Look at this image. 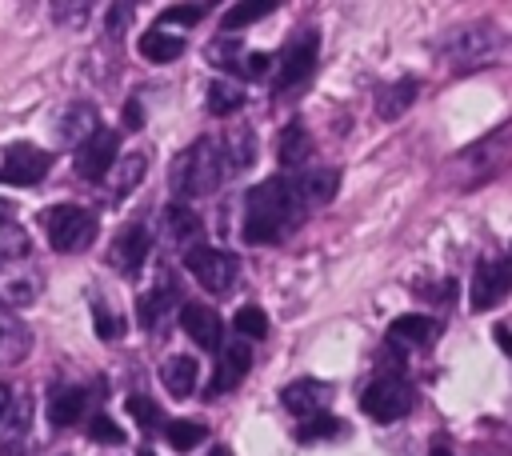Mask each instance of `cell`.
<instances>
[{
	"label": "cell",
	"mask_w": 512,
	"mask_h": 456,
	"mask_svg": "<svg viewBox=\"0 0 512 456\" xmlns=\"http://www.w3.org/2000/svg\"><path fill=\"white\" fill-rule=\"evenodd\" d=\"M304 216V204L292 180H264L244 196V240L248 244H276L284 240Z\"/></svg>",
	"instance_id": "cell-1"
},
{
	"label": "cell",
	"mask_w": 512,
	"mask_h": 456,
	"mask_svg": "<svg viewBox=\"0 0 512 456\" xmlns=\"http://www.w3.org/2000/svg\"><path fill=\"white\" fill-rule=\"evenodd\" d=\"M224 156H220V144L216 140H196L192 148H184L172 168H168V180H172V192L180 196H208L220 188L224 180Z\"/></svg>",
	"instance_id": "cell-2"
},
{
	"label": "cell",
	"mask_w": 512,
	"mask_h": 456,
	"mask_svg": "<svg viewBox=\"0 0 512 456\" xmlns=\"http://www.w3.org/2000/svg\"><path fill=\"white\" fill-rule=\"evenodd\" d=\"M40 228L48 232V244L56 252H84L96 240V216L80 204H52L40 212Z\"/></svg>",
	"instance_id": "cell-3"
},
{
	"label": "cell",
	"mask_w": 512,
	"mask_h": 456,
	"mask_svg": "<svg viewBox=\"0 0 512 456\" xmlns=\"http://www.w3.org/2000/svg\"><path fill=\"white\" fill-rule=\"evenodd\" d=\"M184 268H188V272L196 276V284H200V288H208L212 296H224V292L236 284V276H240L236 256H232V252H220V248H208V244L188 248Z\"/></svg>",
	"instance_id": "cell-4"
},
{
	"label": "cell",
	"mask_w": 512,
	"mask_h": 456,
	"mask_svg": "<svg viewBox=\"0 0 512 456\" xmlns=\"http://www.w3.org/2000/svg\"><path fill=\"white\" fill-rule=\"evenodd\" d=\"M512 288V260L508 256H488L476 264L472 272V288H468V304L472 312H488L496 308Z\"/></svg>",
	"instance_id": "cell-5"
},
{
	"label": "cell",
	"mask_w": 512,
	"mask_h": 456,
	"mask_svg": "<svg viewBox=\"0 0 512 456\" xmlns=\"http://www.w3.org/2000/svg\"><path fill=\"white\" fill-rule=\"evenodd\" d=\"M48 164H52V156H48L44 148H36V144H28V140H16V144L4 148L0 180H4V184H20V188H28V184H40V180H44Z\"/></svg>",
	"instance_id": "cell-6"
},
{
	"label": "cell",
	"mask_w": 512,
	"mask_h": 456,
	"mask_svg": "<svg viewBox=\"0 0 512 456\" xmlns=\"http://www.w3.org/2000/svg\"><path fill=\"white\" fill-rule=\"evenodd\" d=\"M360 408H364V416H372L380 424H392V420H400L412 408V388L400 384V380H392V376H384V380H376V384L364 388Z\"/></svg>",
	"instance_id": "cell-7"
},
{
	"label": "cell",
	"mask_w": 512,
	"mask_h": 456,
	"mask_svg": "<svg viewBox=\"0 0 512 456\" xmlns=\"http://www.w3.org/2000/svg\"><path fill=\"white\" fill-rule=\"evenodd\" d=\"M116 148H120V136L108 132V128H96L84 144H76V176L80 180H104L108 168L116 164Z\"/></svg>",
	"instance_id": "cell-8"
},
{
	"label": "cell",
	"mask_w": 512,
	"mask_h": 456,
	"mask_svg": "<svg viewBox=\"0 0 512 456\" xmlns=\"http://www.w3.org/2000/svg\"><path fill=\"white\" fill-rule=\"evenodd\" d=\"M316 64V32H300L284 52H280V72H276V88H296Z\"/></svg>",
	"instance_id": "cell-9"
},
{
	"label": "cell",
	"mask_w": 512,
	"mask_h": 456,
	"mask_svg": "<svg viewBox=\"0 0 512 456\" xmlns=\"http://www.w3.org/2000/svg\"><path fill=\"white\" fill-rule=\"evenodd\" d=\"M148 252H152L148 228H144V224H128V228L116 232L112 252H108V264H116L120 272H136V268L148 260Z\"/></svg>",
	"instance_id": "cell-10"
},
{
	"label": "cell",
	"mask_w": 512,
	"mask_h": 456,
	"mask_svg": "<svg viewBox=\"0 0 512 456\" xmlns=\"http://www.w3.org/2000/svg\"><path fill=\"white\" fill-rule=\"evenodd\" d=\"M492 52V32L488 24H468V28H456L448 40H444V56L456 60V64H476Z\"/></svg>",
	"instance_id": "cell-11"
},
{
	"label": "cell",
	"mask_w": 512,
	"mask_h": 456,
	"mask_svg": "<svg viewBox=\"0 0 512 456\" xmlns=\"http://www.w3.org/2000/svg\"><path fill=\"white\" fill-rule=\"evenodd\" d=\"M180 328H184L200 348H208V352L224 348V340H220L224 324H220V316H216L208 304H184V308H180Z\"/></svg>",
	"instance_id": "cell-12"
},
{
	"label": "cell",
	"mask_w": 512,
	"mask_h": 456,
	"mask_svg": "<svg viewBox=\"0 0 512 456\" xmlns=\"http://www.w3.org/2000/svg\"><path fill=\"white\" fill-rule=\"evenodd\" d=\"M28 348H32V332H28L12 312H4V308H0V368H8V364H16V360H24V356H28Z\"/></svg>",
	"instance_id": "cell-13"
},
{
	"label": "cell",
	"mask_w": 512,
	"mask_h": 456,
	"mask_svg": "<svg viewBox=\"0 0 512 456\" xmlns=\"http://www.w3.org/2000/svg\"><path fill=\"white\" fill-rule=\"evenodd\" d=\"M248 364H252V348H248L244 340L224 344V348H220V376L212 380V388H208V392H224V388H232V384L248 372Z\"/></svg>",
	"instance_id": "cell-14"
},
{
	"label": "cell",
	"mask_w": 512,
	"mask_h": 456,
	"mask_svg": "<svg viewBox=\"0 0 512 456\" xmlns=\"http://www.w3.org/2000/svg\"><path fill=\"white\" fill-rule=\"evenodd\" d=\"M172 304H176V288H172V280H160L152 292H144V296L136 300V320H140V328H156V324L168 316Z\"/></svg>",
	"instance_id": "cell-15"
},
{
	"label": "cell",
	"mask_w": 512,
	"mask_h": 456,
	"mask_svg": "<svg viewBox=\"0 0 512 456\" xmlns=\"http://www.w3.org/2000/svg\"><path fill=\"white\" fill-rule=\"evenodd\" d=\"M224 144H228V148H220V156H224V168H228V172L252 164V156H256V136H252L248 124H232V128L224 132Z\"/></svg>",
	"instance_id": "cell-16"
},
{
	"label": "cell",
	"mask_w": 512,
	"mask_h": 456,
	"mask_svg": "<svg viewBox=\"0 0 512 456\" xmlns=\"http://www.w3.org/2000/svg\"><path fill=\"white\" fill-rule=\"evenodd\" d=\"M144 172H148V156L144 152H132V156H124V160H116L112 168H108V188H112V196H128L140 180H144Z\"/></svg>",
	"instance_id": "cell-17"
},
{
	"label": "cell",
	"mask_w": 512,
	"mask_h": 456,
	"mask_svg": "<svg viewBox=\"0 0 512 456\" xmlns=\"http://www.w3.org/2000/svg\"><path fill=\"white\" fill-rule=\"evenodd\" d=\"M336 184H340V176H336L332 168H316V172H308V176L292 180V188H296L300 204H328V200L336 196Z\"/></svg>",
	"instance_id": "cell-18"
},
{
	"label": "cell",
	"mask_w": 512,
	"mask_h": 456,
	"mask_svg": "<svg viewBox=\"0 0 512 456\" xmlns=\"http://www.w3.org/2000/svg\"><path fill=\"white\" fill-rule=\"evenodd\" d=\"M280 400H284V408L296 412V416H316L320 404H324V384H316V380H296V384H288V388L280 392Z\"/></svg>",
	"instance_id": "cell-19"
},
{
	"label": "cell",
	"mask_w": 512,
	"mask_h": 456,
	"mask_svg": "<svg viewBox=\"0 0 512 456\" xmlns=\"http://www.w3.org/2000/svg\"><path fill=\"white\" fill-rule=\"evenodd\" d=\"M436 336V324L428 320V316H400V320H392L388 324V344H428Z\"/></svg>",
	"instance_id": "cell-20"
},
{
	"label": "cell",
	"mask_w": 512,
	"mask_h": 456,
	"mask_svg": "<svg viewBox=\"0 0 512 456\" xmlns=\"http://www.w3.org/2000/svg\"><path fill=\"white\" fill-rule=\"evenodd\" d=\"M160 380L172 396H188L196 388V360L192 356H168L160 364Z\"/></svg>",
	"instance_id": "cell-21"
},
{
	"label": "cell",
	"mask_w": 512,
	"mask_h": 456,
	"mask_svg": "<svg viewBox=\"0 0 512 456\" xmlns=\"http://www.w3.org/2000/svg\"><path fill=\"white\" fill-rule=\"evenodd\" d=\"M312 156V136L304 132V124H288L280 132V164L284 168H300Z\"/></svg>",
	"instance_id": "cell-22"
},
{
	"label": "cell",
	"mask_w": 512,
	"mask_h": 456,
	"mask_svg": "<svg viewBox=\"0 0 512 456\" xmlns=\"http://www.w3.org/2000/svg\"><path fill=\"white\" fill-rule=\"evenodd\" d=\"M80 412H84V392H80V388H60V392L48 400V420H52L56 428L76 424Z\"/></svg>",
	"instance_id": "cell-23"
},
{
	"label": "cell",
	"mask_w": 512,
	"mask_h": 456,
	"mask_svg": "<svg viewBox=\"0 0 512 456\" xmlns=\"http://www.w3.org/2000/svg\"><path fill=\"white\" fill-rule=\"evenodd\" d=\"M140 52H144V60H152V64H168V60H176V56L184 52V40L156 28V32H144V36H140Z\"/></svg>",
	"instance_id": "cell-24"
},
{
	"label": "cell",
	"mask_w": 512,
	"mask_h": 456,
	"mask_svg": "<svg viewBox=\"0 0 512 456\" xmlns=\"http://www.w3.org/2000/svg\"><path fill=\"white\" fill-rule=\"evenodd\" d=\"M164 228H168L172 240H192V236H200L204 220H200V212H192L188 204H168V208H164Z\"/></svg>",
	"instance_id": "cell-25"
},
{
	"label": "cell",
	"mask_w": 512,
	"mask_h": 456,
	"mask_svg": "<svg viewBox=\"0 0 512 456\" xmlns=\"http://www.w3.org/2000/svg\"><path fill=\"white\" fill-rule=\"evenodd\" d=\"M340 432H344V424H340L336 416L316 412V416H304V424L296 428V440H300V444H316V440H332V436H340Z\"/></svg>",
	"instance_id": "cell-26"
},
{
	"label": "cell",
	"mask_w": 512,
	"mask_h": 456,
	"mask_svg": "<svg viewBox=\"0 0 512 456\" xmlns=\"http://www.w3.org/2000/svg\"><path fill=\"white\" fill-rule=\"evenodd\" d=\"M412 96H416V84H412V80H396V84H388V88L380 92L376 108H380L384 120H392V116H400V112L412 104Z\"/></svg>",
	"instance_id": "cell-27"
},
{
	"label": "cell",
	"mask_w": 512,
	"mask_h": 456,
	"mask_svg": "<svg viewBox=\"0 0 512 456\" xmlns=\"http://www.w3.org/2000/svg\"><path fill=\"white\" fill-rule=\"evenodd\" d=\"M36 276H0V300L4 304H16V308H24V304H32L36 300Z\"/></svg>",
	"instance_id": "cell-28"
},
{
	"label": "cell",
	"mask_w": 512,
	"mask_h": 456,
	"mask_svg": "<svg viewBox=\"0 0 512 456\" xmlns=\"http://www.w3.org/2000/svg\"><path fill=\"white\" fill-rule=\"evenodd\" d=\"M204 436H208V432H204V424H196V420H172V424H164V440H168L176 452H192Z\"/></svg>",
	"instance_id": "cell-29"
},
{
	"label": "cell",
	"mask_w": 512,
	"mask_h": 456,
	"mask_svg": "<svg viewBox=\"0 0 512 456\" xmlns=\"http://www.w3.org/2000/svg\"><path fill=\"white\" fill-rule=\"evenodd\" d=\"M244 108V88L240 84H212L208 88V112L212 116H228Z\"/></svg>",
	"instance_id": "cell-30"
},
{
	"label": "cell",
	"mask_w": 512,
	"mask_h": 456,
	"mask_svg": "<svg viewBox=\"0 0 512 456\" xmlns=\"http://www.w3.org/2000/svg\"><path fill=\"white\" fill-rule=\"evenodd\" d=\"M92 132H96V112H92L88 104L68 108V124H60V136L72 140V144H84Z\"/></svg>",
	"instance_id": "cell-31"
},
{
	"label": "cell",
	"mask_w": 512,
	"mask_h": 456,
	"mask_svg": "<svg viewBox=\"0 0 512 456\" xmlns=\"http://www.w3.org/2000/svg\"><path fill=\"white\" fill-rule=\"evenodd\" d=\"M272 8H276L272 0H244V4H236V8L224 12V28H228V32H232V28H244V24L260 20V16H268Z\"/></svg>",
	"instance_id": "cell-32"
},
{
	"label": "cell",
	"mask_w": 512,
	"mask_h": 456,
	"mask_svg": "<svg viewBox=\"0 0 512 456\" xmlns=\"http://www.w3.org/2000/svg\"><path fill=\"white\" fill-rule=\"evenodd\" d=\"M236 332L248 336V340H264V336H268V316H264L256 304H248V308L236 312Z\"/></svg>",
	"instance_id": "cell-33"
},
{
	"label": "cell",
	"mask_w": 512,
	"mask_h": 456,
	"mask_svg": "<svg viewBox=\"0 0 512 456\" xmlns=\"http://www.w3.org/2000/svg\"><path fill=\"white\" fill-rule=\"evenodd\" d=\"M128 412L136 416V424H140V428H164L160 408H156L148 396H140V392H132V396H128Z\"/></svg>",
	"instance_id": "cell-34"
},
{
	"label": "cell",
	"mask_w": 512,
	"mask_h": 456,
	"mask_svg": "<svg viewBox=\"0 0 512 456\" xmlns=\"http://www.w3.org/2000/svg\"><path fill=\"white\" fill-rule=\"evenodd\" d=\"M20 256H28V236L12 224L0 228V260H20Z\"/></svg>",
	"instance_id": "cell-35"
},
{
	"label": "cell",
	"mask_w": 512,
	"mask_h": 456,
	"mask_svg": "<svg viewBox=\"0 0 512 456\" xmlns=\"http://www.w3.org/2000/svg\"><path fill=\"white\" fill-rule=\"evenodd\" d=\"M160 20H176V24H200L204 20V4H172L160 12Z\"/></svg>",
	"instance_id": "cell-36"
},
{
	"label": "cell",
	"mask_w": 512,
	"mask_h": 456,
	"mask_svg": "<svg viewBox=\"0 0 512 456\" xmlns=\"http://www.w3.org/2000/svg\"><path fill=\"white\" fill-rule=\"evenodd\" d=\"M208 60H212V64H220V68H232V72H240V68H244V52H240V48H232V44H224V40L208 52Z\"/></svg>",
	"instance_id": "cell-37"
},
{
	"label": "cell",
	"mask_w": 512,
	"mask_h": 456,
	"mask_svg": "<svg viewBox=\"0 0 512 456\" xmlns=\"http://www.w3.org/2000/svg\"><path fill=\"white\" fill-rule=\"evenodd\" d=\"M88 432H92V440H96V444H124V432H120L108 416H96Z\"/></svg>",
	"instance_id": "cell-38"
},
{
	"label": "cell",
	"mask_w": 512,
	"mask_h": 456,
	"mask_svg": "<svg viewBox=\"0 0 512 456\" xmlns=\"http://www.w3.org/2000/svg\"><path fill=\"white\" fill-rule=\"evenodd\" d=\"M96 332H100L104 340H120V332H124V324H120L116 316H108L104 308H96Z\"/></svg>",
	"instance_id": "cell-39"
},
{
	"label": "cell",
	"mask_w": 512,
	"mask_h": 456,
	"mask_svg": "<svg viewBox=\"0 0 512 456\" xmlns=\"http://www.w3.org/2000/svg\"><path fill=\"white\" fill-rule=\"evenodd\" d=\"M268 64H272V60H268V52H248V56H244L240 76H264V72H268Z\"/></svg>",
	"instance_id": "cell-40"
},
{
	"label": "cell",
	"mask_w": 512,
	"mask_h": 456,
	"mask_svg": "<svg viewBox=\"0 0 512 456\" xmlns=\"http://www.w3.org/2000/svg\"><path fill=\"white\" fill-rule=\"evenodd\" d=\"M128 16H132V4H116V8H108V32L120 36L124 24H128Z\"/></svg>",
	"instance_id": "cell-41"
},
{
	"label": "cell",
	"mask_w": 512,
	"mask_h": 456,
	"mask_svg": "<svg viewBox=\"0 0 512 456\" xmlns=\"http://www.w3.org/2000/svg\"><path fill=\"white\" fill-rule=\"evenodd\" d=\"M492 336H496V344L512 356V324H496V332H492Z\"/></svg>",
	"instance_id": "cell-42"
},
{
	"label": "cell",
	"mask_w": 512,
	"mask_h": 456,
	"mask_svg": "<svg viewBox=\"0 0 512 456\" xmlns=\"http://www.w3.org/2000/svg\"><path fill=\"white\" fill-rule=\"evenodd\" d=\"M124 128H140V104L136 100L124 104Z\"/></svg>",
	"instance_id": "cell-43"
},
{
	"label": "cell",
	"mask_w": 512,
	"mask_h": 456,
	"mask_svg": "<svg viewBox=\"0 0 512 456\" xmlns=\"http://www.w3.org/2000/svg\"><path fill=\"white\" fill-rule=\"evenodd\" d=\"M8 408H12V388H8V384H0V416H4Z\"/></svg>",
	"instance_id": "cell-44"
},
{
	"label": "cell",
	"mask_w": 512,
	"mask_h": 456,
	"mask_svg": "<svg viewBox=\"0 0 512 456\" xmlns=\"http://www.w3.org/2000/svg\"><path fill=\"white\" fill-rule=\"evenodd\" d=\"M8 224H12V204L0 200V228H8Z\"/></svg>",
	"instance_id": "cell-45"
},
{
	"label": "cell",
	"mask_w": 512,
	"mask_h": 456,
	"mask_svg": "<svg viewBox=\"0 0 512 456\" xmlns=\"http://www.w3.org/2000/svg\"><path fill=\"white\" fill-rule=\"evenodd\" d=\"M432 456H452V452L448 448H432Z\"/></svg>",
	"instance_id": "cell-46"
},
{
	"label": "cell",
	"mask_w": 512,
	"mask_h": 456,
	"mask_svg": "<svg viewBox=\"0 0 512 456\" xmlns=\"http://www.w3.org/2000/svg\"><path fill=\"white\" fill-rule=\"evenodd\" d=\"M208 456H228V452H224V448H212V452H208Z\"/></svg>",
	"instance_id": "cell-47"
},
{
	"label": "cell",
	"mask_w": 512,
	"mask_h": 456,
	"mask_svg": "<svg viewBox=\"0 0 512 456\" xmlns=\"http://www.w3.org/2000/svg\"><path fill=\"white\" fill-rule=\"evenodd\" d=\"M140 456H156V452H152V448H144V452H140Z\"/></svg>",
	"instance_id": "cell-48"
}]
</instances>
